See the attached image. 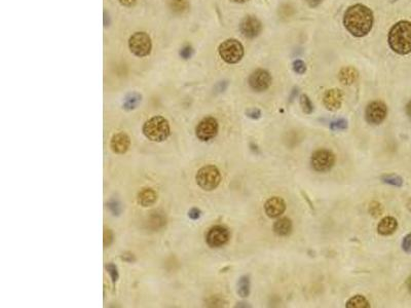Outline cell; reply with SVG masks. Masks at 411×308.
Returning a JSON list of instances; mask_svg holds the SVG:
<instances>
[{
  "label": "cell",
  "mask_w": 411,
  "mask_h": 308,
  "mask_svg": "<svg viewBox=\"0 0 411 308\" xmlns=\"http://www.w3.org/2000/svg\"><path fill=\"white\" fill-rule=\"evenodd\" d=\"M374 15L372 10L364 4L350 6L344 15L346 29L355 37H364L372 29Z\"/></svg>",
  "instance_id": "1"
},
{
  "label": "cell",
  "mask_w": 411,
  "mask_h": 308,
  "mask_svg": "<svg viewBox=\"0 0 411 308\" xmlns=\"http://www.w3.org/2000/svg\"><path fill=\"white\" fill-rule=\"evenodd\" d=\"M391 49L398 55L411 52V22L400 21L393 26L388 35Z\"/></svg>",
  "instance_id": "2"
},
{
  "label": "cell",
  "mask_w": 411,
  "mask_h": 308,
  "mask_svg": "<svg viewBox=\"0 0 411 308\" xmlns=\"http://www.w3.org/2000/svg\"><path fill=\"white\" fill-rule=\"evenodd\" d=\"M143 134L152 142H164L170 137L169 121L163 116H153L143 125Z\"/></svg>",
  "instance_id": "3"
},
{
  "label": "cell",
  "mask_w": 411,
  "mask_h": 308,
  "mask_svg": "<svg viewBox=\"0 0 411 308\" xmlns=\"http://www.w3.org/2000/svg\"><path fill=\"white\" fill-rule=\"evenodd\" d=\"M195 180L198 185L205 191L216 189L221 182V174L215 166H205L196 173Z\"/></svg>",
  "instance_id": "4"
},
{
  "label": "cell",
  "mask_w": 411,
  "mask_h": 308,
  "mask_svg": "<svg viewBox=\"0 0 411 308\" xmlns=\"http://www.w3.org/2000/svg\"><path fill=\"white\" fill-rule=\"evenodd\" d=\"M222 60L228 64H237L244 57V46L237 39H227L223 41L218 48Z\"/></svg>",
  "instance_id": "5"
},
{
  "label": "cell",
  "mask_w": 411,
  "mask_h": 308,
  "mask_svg": "<svg viewBox=\"0 0 411 308\" xmlns=\"http://www.w3.org/2000/svg\"><path fill=\"white\" fill-rule=\"evenodd\" d=\"M335 155L331 150L319 149L316 150L311 158L312 168L319 173L330 171L335 165Z\"/></svg>",
  "instance_id": "6"
},
{
  "label": "cell",
  "mask_w": 411,
  "mask_h": 308,
  "mask_svg": "<svg viewBox=\"0 0 411 308\" xmlns=\"http://www.w3.org/2000/svg\"><path fill=\"white\" fill-rule=\"evenodd\" d=\"M129 47L135 56L146 57L151 51V39L145 32H136L130 37Z\"/></svg>",
  "instance_id": "7"
},
{
  "label": "cell",
  "mask_w": 411,
  "mask_h": 308,
  "mask_svg": "<svg viewBox=\"0 0 411 308\" xmlns=\"http://www.w3.org/2000/svg\"><path fill=\"white\" fill-rule=\"evenodd\" d=\"M219 125L216 118L206 117L200 121L195 128V136L203 142H208L215 138L218 134Z\"/></svg>",
  "instance_id": "8"
},
{
  "label": "cell",
  "mask_w": 411,
  "mask_h": 308,
  "mask_svg": "<svg viewBox=\"0 0 411 308\" xmlns=\"http://www.w3.org/2000/svg\"><path fill=\"white\" fill-rule=\"evenodd\" d=\"M388 115V107L383 101H373L369 103L365 110V119L368 123L381 124Z\"/></svg>",
  "instance_id": "9"
},
{
  "label": "cell",
  "mask_w": 411,
  "mask_h": 308,
  "mask_svg": "<svg viewBox=\"0 0 411 308\" xmlns=\"http://www.w3.org/2000/svg\"><path fill=\"white\" fill-rule=\"evenodd\" d=\"M230 233L226 227L216 225L208 231L206 235V242L210 248H221L228 243Z\"/></svg>",
  "instance_id": "10"
},
{
  "label": "cell",
  "mask_w": 411,
  "mask_h": 308,
  "mask_svg": "<svg viewBox=\"0 0 411 308\" xmlns=\"http://www.w3.org/2000/svg\"><path fill=\"white\" fill-rule=\"evenodd\" d=\"M249 85L254 92H264L272 84V75L269 71L264 69H257L249 76Z\"/></svg>",
  "instance_id": "11"
},
{
  "label": "cell",
  "mask_w": 411,
  "mask_h": 308,
  "mask_svg": "<svg viewBox=\"0 0 411 308\" xmlns=\"http://www.w3.org/2000/svg\"><path fill=\"white\" fill-rule=\"evenodd\" d=\"M241 33L248 39H254L262 31V23L254 15H247L240 24Z\"/></svg>",
  "instance_id": "12"
},
{
  "label": "cell",
  "mask_w": 411,
  "mask_h": 308,
  "mask_svg": "<svg viewBox=\"0 0 411 308\" xmlns=\"http://www.w3.org/2000/svg\"><path fill=\"white\" fill-rule=\"evenodd\" d=\"M344 101V94L341 89L331 88L328 89L324 95L323 104L329 111H336L342 107Z\"/></svg>",
  "instance_id": "13"
},
{
  "label": "cell",
  "mask_w": 411,
  "mask_h": 308,
  "mask_svg": "<svg viewBox=\"0 0 411 308\" xmlns=\"http://www.w3.org/2000/svg\"><path fill=\"white\" fill-rule=\"evenodd\" d=\"M286 211V203L283 198L279 196L271 197L264 205V212L272 219L278 218Z\"/></svg>",
  "instance_id": "14"
},
{
  "label": "cell",
  "mask_w": 411,
  "mask_h": 308,
  "mask_svg": "<svg viewBox=\"0 0 411 308\" xmlns=\"http://www.w3.org/2000/svg\"><path fill=\"white\" fill-rule=\"evenodd\" d=\"M131 145V139L126 133L115 134L110 142V148L116 154L126 153Z\"/></svg>",
  "instance_id": "15"
},
{
  "label": "cell",
  "mask_w": 411,
  "mask_h": 308,
  "mask_svg": "<svg viewBox=\"0 0 411 308\" xmlns=\"http://www.w3.org/2000/svg\"><path fill=\"white\" fill-rule=\"evenodd\" d=\"M398 228V221L394 218V217L387 216L385 218L381 220V222L378 225V232L384 237H388L394 233Z\"/></svg>",
  "instance_id": "16"
},
{
  "label": "cell",
  "mask_w": 411,
  "mask_h": 308,
  "mask_svg": "<svg viewBox=\"0 0 411 308\" xmlns=\"http://www.w3.org/2000/svg\"><path fill=\"white\" fill-rule=\"evenodd\" d=\"M338 78L345 85H352L359 78V71L353 66H347L339 71Z\"/></svg>",
  "instance_id": "17"
},
{
  "label": "cell",
  "mask_w": 411,
  "mask_h": 308,
  "mask_svg": "<svg viewBox=\"0 0 411 308\" xmlns=\"http://www.w3.org/2000/svg\"><path fill=\"white\" fill-rule=\"evenodd\" d=\"M157 201V195L151 188L142 189L138 194V204L143 208L153 206Z\"/></svg>",
  "instance_id": "18"
},
{
  "label": "cell",
  "mask_w": 411,
  "mask_h": 308,
  "mask_svg": "<svg viewBox=\"0 0 411 308\" xmlns=\"http://www.w3.org/2000/svg\"><path fill=\"white\" fill-rule=\"evenodd\" d=\"M273 229L279 237H288L292 231V222L288 218H281L275 222Z\"/></svg>",
  "instance_id": "19"
},
{
  "label": "cell",
  "mask_w": 411,
  "mask_h": 308,
  "mask_svg": "<svg viewBox=\"0 0 411 308\" xmlns=\"http://www.w3.org/2000/svg\"><path fill=\"white\" fill-rule=\"evenodd\" d=\"M141 101H142V96L139 93L137 92L129 93L123 99V102H122L123 109L127 111H132L136 109V108L139 106V104L141 103Z\"/></svg>",
  "instance_id": "20"
},
{
  "label": "cell",
  "mask_w": 411,
  "mask_h": 308,
  "mask_svg": "<svg viewBox=\"0 0 411 308\" xmlns=\"http://www.w3.org/2000/svg\"><path fill=\"white\" fill-rule=\"evenodd\" d=\"M346 307L348 308H369L370 303L364 296L356 295L348 300Z\"/></svg>",
  "instance_id": "21"
},
{
  "label": "cell",
  "mask_w": 411,
  "mask_h": 308,
  "mask_svg": "<svg viewBox=\"0 0 411 308\" xmlns=\"http://www.w3.org/2000/svg\"><path fill=\"white\" fill-rule=\"evenodd\" d=\"M250 278L247 276L242 277L238 282V294L243 298L248 297L250 295Z\"/></svg>",
  "instance_id": "22"
},
{
  "label": "cell",
  "mask_w": 411,
  "mask_h": 308,
  "mask_svg": "<svg viewBox=\"0 0 411 308\" xmlns=\"http://www.w3.org/2000/svg\"><path fill=\"white\" fill-rule=\"evenodd\" d=\"M170 7L174 12L181 13L189 8L188 0H170Z\"/></svg>",
  "instance_id": "23"
},
{
  "label": "cell",
  "mask_w": 411,
  "mask_h": 308,
  "mask_svg": "<svg viewBox=\"0 0 411 308\" xmlns=\"http://www.w3.org/2000/svg\"><path fill=\"white\" fill-rule=\"evenodd\" d=\"M382 181L386 184L395 186V187H401L403 185V179L395 174H387L382 176Z\"/></svg>",
  "instance_id": "24"
},
{
  "label": "cell",
  "mask_w": 411,
  "mask_h": 308,
  "mask_svg": "<svg viewBox=\"0 0 411 308\" xmlns=\"http://www.w3.org/2000/svg\"><path fill=\"white\" fill-rule=\"evenodd\" d=\"M299 103L301 106L302 111L306 114H312L314 112V105L311 101V99L307 95H301L299 98Z\"/></svg>",
  "instance_id": "25"
},
{
  "label": "cell",
  "mask_w": 411,
  "mask_h": 308,
  "mask_svg": "<svg viewBox=\"0 0 411 308\" xmlns=\"http://www.w3.org/2000/svg\"><path fill=\"white\" fill-rule=\"evenodd\" d=\"M349 128V122L345 118H338L330 122V129L332 131H345Z\"/></svg>",
  "instance_id": "26"
},
{
  "label": "cell",
  "mask_w": 411,
  "mask_h": 308,
  "mask_svg": "<svg viewBox=\"0 0 411 308\" xmlns=\"http://www.w3.org/2000/svg\"><path fill=\"white\" fill-rule=\"evenodd\" d=\"M107 208H108V210L111 212L113 216L118 217L121 213V205L116 198H111L110 201L107 203Z\"/></svg>",
  "instance_id": "27"
},
{
  "label": "cell",
  "mask_w": 411,
  "mask_h": 308,
  "mask_svg": "<svg viewBox=\"0 0 411 308\" xmlns=\"http://www.w3.org/2000/svg\"><path fill=\"white\" fill-rule=\"evenodd\" d=\"M106 270H107V273H108V275L110 276V278H111V281H112V283H116L117 282V280H118V270H117V267L113 264V263H108L106 265Z\"/></svg>",
  "instance_id": "28"
},
{
  "label": "cell",
  "mask_w": 411,
  "mask_h": 308,
  "mask_svg": "<svg viewBox=\"0 0 411 308\" xmlns=\"http://www.w3.org/2000/svg\"><path fill=\"white\" fill-rule=\"evenodd\" d=\"M292 68L295 73L297 74H305L307 72V65L302 60H296L292 64Z\"/></svg>",
  "instance_id": "29"
},
{
  "label": "cell",
  "mask_w": 411,
  "mask_h": 308,
  "mask_svg": "<svg viewBox=\"0 0 411 308\" xmlns=\"http://www.w3.org/2000/svg\"><path fill=\"white\" fill-rule=\"evenodd\" d=\"M369 213L374 217H378L383 213V207L378 202H372L369 206Z\"/></svg>",
  "instance_id": "30"
},
{
  "label": "cell",
  "mask_w": 411,
  "mask_h": 308,
  "mask_svg": "<svg viewBox=\"0 0 411 308\" xmlns=\"http://www.w3.org/2000/svg\"><path fill=\"white\" fill-rule=\"evenodd\" d=\"M113 233L110 229H106L104 231V247L108 248L113 243Z\"/></svg>",
  "instance_id": "31"
},
{
  "label": "cell",
  "mask_w": 411,
  "mask_h": 308,
  "mask_svg": "<svg viewBox=\"0 0 411 308\" xmlns=\"http://www.w3.org/2000/svg\"><path fill=\"white\" fill-rule=\"evenodd\" d=\"M246 115L249 118L256 120V119H259L261 117V111H260V109H258V108H250V109L246 110Z\"/></svg>",
  "instance_id": "32"
},
{
  "label": "cell",
  "mask_w": 411,
  "mask_h": 308,
  "mask_svg": "<svg viewBox=\"0 0 411 308\" xmlns=\"http://www.w3.org/2000/svg\"><path fill=\"white\" fill-rule=\"evenodd\" d=\"M193 53V49L190 45H185L181 48L180 50V57L183 58L184 60H188Z\"/></svg>",
  "instance_id": "33"
},
{
  "label": "cell",
  "mask_w": 411,
  "mask_h": 308,
  "mask_svg": "<svg viewBox=\"0 0 411 308\" xmlns=\"http://www.w3.org/2000/svg\"><path fill=\"white\" fill-rule=\"evenodd\" d=\"M402 249L406 253H411V233H408L406 237L403 239L402 242Z\"/></svg>",
  "instance_id": "34"
},
{
  "label": "cell",
  "mask_w": 411,
  "mask_h": 308,
  "mask_svg": "<svg viewBox=\"0 0 411 308\" xmlns=\"http://www.w3.org/2000/svg\"><path fill=\"white\" fill-rule=\"evenodd\" d=\"M202 216V212L200 209H196V208H192L189 212H188V217L191 220H198L200 219V217Z\"/></svg>",
  "instance_id": "35"
},
{
  "label": "cell",
  "mask_w": 411,
  "mask_h": 308,
  "mask_svg": "<svg viewBox=\"0 0 411 308\" xmlns=\"http://www.w3.org/2000/svg\"><path fill=\"white\" fill-rule=\"evenodd\" d=\"M121 259L123 260V261H126V262H128V263H132V262H135V257H134V255L133 254H131V253H124L123 255L121 256Z\"/></svg>",
  "instance_id": "36"
},
{
  "label": "cell",
  "mask_w": 411,
  "mask_h": 308,
  "mask_svg": "<svg viewBox=\"0 0 411 308\" xmlns=\"http://www.w3.org/2000/svg\"><path fill=\"white\" fill-rule=\"evenodd\" d=\"M307 1V3H308V5L310 6V7H312V8H315V7H317V6H319L322 2L324 1V0H306Z\"/></svg>",
  "instance_id": "37"
},
{
  "label": "cell",
  "mask_w": 411,
  "mask_h": 308,
  "mask_svg": "<svg viewBox=\"0 0 411 308\" xmlns=\"http://www.w3.org/2000/svg\"><path fill=\"white\" fill-rule=\"evenodd\" d=\"M227 84H228L227 81H220V82L216 85V89L218 90L219 93H222V92H224V90L226 89Z\"/></svg>",
  "instance_id": "38"
},
{
  "label": "cell",
  "mask_w": 411,
  "mask_h": 308,
  "mask_svg": "<svg viewBox=\"0 0 411 308\" xmlns=\"http://www.w3.org/2000/svg\"><path fill=\"white\" fill-rule=\"evenodd\" d=\"M119 3L123 6L131 7L136 3V0H119Z\"/></svg>",
  "instance_id": "39"
},
{
  "label": "cell",
  "mask_w": 411,
  "mask_h": 308,
  "mask_svg": "<svg viewBox=\"0 0 411 308\" xmlns=\"http://www.w3.org/2000/svg\"><path fill=\"white\" fill-rule=\"evenodd\" d=\"M406 114L408 115V117L411 119V100L408 102V104L406 105Z\"/></svg>",
  "instance_id": "40"
},
{
  "label": "cell",
  "mask_w": 411,
  "mask_h": 308,
  "mask_svg": "<svg viewBox=\"0 0 411 308\" xmlns=\"http://www.w3.org/2000/svg\"><path fill=\"white\" fill-rule=\"evenodd\" d=\"M297 93H298V88H297V87H294L293 90H292V94H291V96H290V101H291V102L294 100V98L296 97Z\"/></svg>",
  "instance_id": "41"
},
{
  "label": "cell",
  "mask_w": 411,
  "mask_h": 308,
  "mask_svg": "<svg viewBox=\"0 0 411 308\" xmlns=\"http://www.w3.org/2000/svg\"><path fill=\"white\" fill-rule=\"evenodd\" d=\"M406 285H407V288H408V290H409V292L411 293V276L408 278V280H407V282H406Z\"/></svg>",
  "instance_id": "42"
},
{
  "label": "cell",
  "mask_w": 411,
  "mask_h": 308,
  "mask_svg": "<svg viewBox=\"0 0 411 308\" xmlns=\"http://www.w3.org/2000/svg\"><path fill=\"white\" fill-rule=\"evenodd\" d=\"M231 1L236 2V3H245V2L249 1V0H231Z\"/></svg>",
  "instance_id": "43"
},
{
  "label": "cell",
  "mask_w": 411,
  "mask_h": 308,
  "mask_svg": "<svg viewBox=\"0 0 411 308\" xmlns=\"http://www.w3.org/2000/svg\"><path fill=\"white\" fill-rule=\"evenodd\" d=\"M407 208H408V210L411 212V198L409 199V202H408V204H407Z\"/></svg>",
  "instance_id": "44"
},
{
  "label": "cell",
  "mask_w": 411,
  "mask_h": 308,
  "mask_svg": "<svg viewBox=\"0 0 411 308\" xmlns=\"http://www.w3.org/2000/svg\"><path fill=\"white\" fill-rule=\"evenodd\" d=\"M396 1H398V0H390V2H392V3H394Z\"/></svg>",
  "instance_id": "45"
},
{
  "label": "cell",
  "mask_w": 411,
  "mask_h": 308,
  "mask_svg": "<svg viewBox=\"0 0 411 308\" xmlns=\"http://www.w3.org/2000/svg\"><path fill=\"white\" fill-rule=\"evenodd\" d=\"M410 254H411V253H410Z\"/></svg>",
  "instance_id": "46"
}]
</instances>
